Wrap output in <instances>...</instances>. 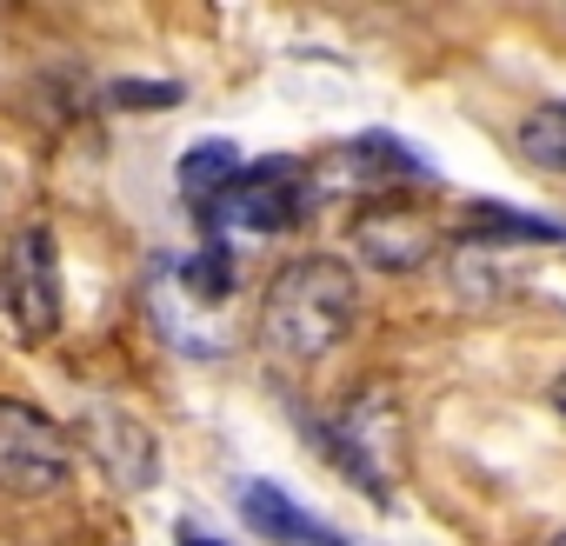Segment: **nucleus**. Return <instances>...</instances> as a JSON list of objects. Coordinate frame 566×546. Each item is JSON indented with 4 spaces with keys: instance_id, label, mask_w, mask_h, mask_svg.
<instances>
[{
    "instance_id": "nucleus-4",
    "label": "nucleus",
    "mask_w": 566,
    "mask_h": 546,
    "mask_svg": "<svg viewBox=\"0 0 566 546\" xmlns=\"http://www.w3.org/2000/svg\"><path fill=\"white\" fill-rule=\"evenodd\" d=\"M0 314L8 327L34 347L61 327V260H54V233L48 227H21L0 260Z\"/></svg>"
},
{
    "instance_id": "nucleus-13",
    "label": "nucleus",
    "mask_w": 566,
    "mask_h": 546,
    "mask_svg": "<svg viewBox=\"0 0 566 546\" xmlns=\"http://www.w3.org/2000/svg\"><path fill=\"white\" fill-rule=\"evenodd\" d=\"M180 546H220V539H207V533H180Z\"/></svg>"
},
{
    "instance_id": "nucleus-9",
    "label": "nucleus",
    "mask_w": 566,
    "mask_h": 546,
    "mask_svg": "<svg viewBox=\"0 0 566 546\" xmlns=\"http://www.w3.org/2000/svg\"><path fill=\"white\" fill-rule=\"evenodd\" d=\"M240 513H247L253 533H266V539H280V546H347L321 513L294 506L273 480H247V486H240Z\"/></svg>"
},
{
    "instance_id": "nucleus-15",
    "label": "nucleus",
    "mask_w": 566,
    "mask_h": 546,
    "mask_svg": "<svg viewBox=\"0 0 566 546\" xmlns=\"http://www.w3.org/2000/svg\"><path fill=\"white\" fill-rule=\"evenodd\" d=\"M546 546H566V533H553V539H546Z\"/></svg>"
},
{
    "instance_id": "nucleus-14",
    "label": "nucleus",
    "mask_w": 566,
    "mask_h": 546,
    "mask_svg": "<svg viewBox=\"0 0 566 546\" xmlns=\"http://www.w3.org/2000/svg\"><path fill=\"white\" fill-rule=\"evenodd\" d=\"M553 407H559V413H566V374H559V380H553Z\"/></svg>"
},
{
    "instance_id": "nucleus-10",
    "label": "nucleus",
    "mask_w": 566,
    "mask_h": 546,
    "mask_svg": "<svg viewBox=\"0 0 566 546\" xmlns=\"http://www.w3.org/2000/svg\"><path fill=\"white\" fill-rule=\"evenodd\" d=\"M240 167H247V160H240L227 140H200V147H187V154H180V200L207 220V213H213V200L233 187V174H240Z\"/></svg>"
},
{
    "instance_id": "nucleus-5",
    "label": "nucleus",
    "mask_w": 566,
    "mask_h": 546,
    "mask_svg": "<svg viewBox=\"0 0 566 546\" xmlns=\"http://www.w3.org/2000/svg\"><path fill=\"white\" fill-rule=\"evenodd\" d=\"M67 466H74L67 433L41 407L0 400V486L21 493V500H48L67 486Z\"/></svg>"
},
{
    "instance_id": "nucleus-2",
    "label": "nucleus",
    "mask_w": 566,
    "mask_h": 546,
    "mask_svg": "<svg viewBox=\"0 0 566 546\" xmlns=\"http://www.w3.org/2000/svg\"><path fill=\"white\" fill-rule=\"evenodd\" d=\"M233 260L227 246H207L193 260H154L147 273V314L160 327V340H174L180 354H227L233 327Z\"/></svg>"
},
{
    "instance_id": "nucleus-6",
    "label": "nucleus",
    "mask_w": 566,
    "mask_h": 546,
    "mask_svg": "<svg viewBox=\"0 0 566 546\" xmlns=\"http://www.w3.org/2000/svg\"><path fill=\"white\" fill-rule=\"evenodd\" d=\"M334 453L367 480L374 500H387V480L400 473V407H394L387 387L360 393V400L334 420Z\"/></svg>"
},
{
    "instance_id": "nucleus-8",
    "label": "nucleus",
    "mask_w": 566,
    "mask_h": 546,
    "mask_svg": "<svg viewBox=\"0 0 566 546\" xmlns=\"http://www.w3.org/2000/svg\"><path fill=\"white\" fill-rule=\"evenodd\" d=\"M87 453L94 466L120 486V493H147L160 480V453H154V433L134 420V413H114V407H94L87 413Z\"/></svg>"
},
{
    "instance_id": "nucleus-12",
    "label": "nucleus",
    "mask_w": 566,
    "mask_h": 546,
    "mask_svg": "<svg viewBox=\"0 0 566 546\" xmlns=\"http://www.w3.org/2000/svg\"><path fill=\"white\" fill-rule=\"evenodd\" d=\"M114 101H120V107L154 114V107H174V101H180V87H167V81H120V87H114Z\"/></svg>"
},
{
    "instance_id": "nucleus-1",
    "label": "nucleus",
    "mask_w": 566,
    "mask_h": 546,
    "mask_svg": "<svg viewBox=\"0 0 566 546\" xmlns=\"http://www.w3.org/2000/svg\"><path fill=\"white\" fill-rule=\"evenodd\" d=\"M354 314H360L354 266H340L327 253L287 260V266L273 273L266 301H260V347L280 367H307V360L334 354L354 334Z\"/></svg>"
},
{
    "instance_id": "nucleus-11",
    "label": "nucleus",
    "mask_w": 566,
    "mask_h": 546,
    "mask_svg": "<svg viewBox=\"0 0 566 546\" xmlns=\"http://www.w3.org/2000/svg\"><path fill=\"white\" fill-rule=\"evenodd\" d=\"M520 154L546 174H566V101H546L520 120Z\"/></svg>"
},
{
    "instance_id": "nucleus-3",
    "label": "nucleus",
    "mask_w": 566,
    "mask_h": 546,
    "mask_svg": "<svg viewBox=\"0 0 566 546\" xmlns=\"http://www.w3.org/2000/svg\"><path fill=\"white\" fill-rule=\"evenodd\" d=\"M307 207H314L307 167L287 160V154H266V160H247L233 174V187L213 200L207 227L213 233H280V227H294Z\"/></svg>"
},
{
    "instance_id": "nucleus-7",
    "label": "nucleus",
    "mask_w": 566,
    "mask_h": 546,
    "mask_svg": "<svg viewBox=\"0 0 566 546\" xmlns=\"http://www.w3.org/2000/svg\"><path fill=\"white\" fill-rule=\"evenodd\" d=\"M440 246V227L407 207V200H374L354 213V253L367 266H387V273H407V266H427Z\"/></svg>"
}]
</instances>
